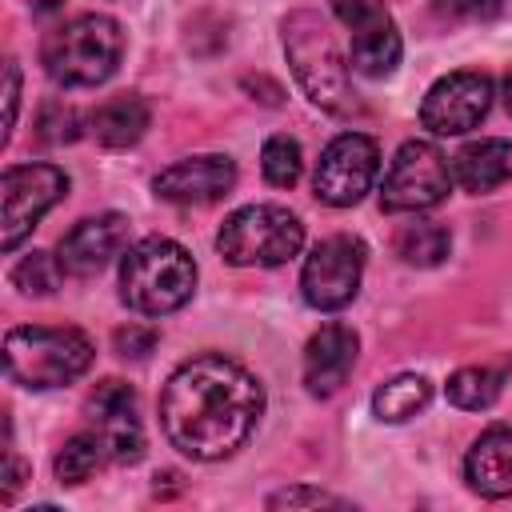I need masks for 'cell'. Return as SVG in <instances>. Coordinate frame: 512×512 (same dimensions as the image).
<instances>
[{
  "label": "cell",
  "instance_id": "cell-27",
  "mask_svg": "<svg viewBox=\"0 0 512 512\" xmlns=\"http://www.w3.org/2000/svg\"><path fill=\"white\" fill-rule=\"evenodd\" d=\"M504 0H432V8L448 20H492Z\"/></svg>",
  "mask_w": 512,
  "mask_h": 512
},
{
  "label": "cell",
  "instance_id": "cell-31",
  "mask_svg": "<svg viewBox=\"0 0 512 512\" xmlns=\"http://www.w3.org/2000/svg\"><path fill=\"white\" fill-rule=\"evenodd\" d=\"M56 8H60V0H32V12H40V16H48Z\"/></svg>",
  "mask_w": 512,
  "mask_h": 512
},
{
  "label": "cell",
  "instance_id": "cell-19",
  "mask_svg": "<svg viewBox=\"0 0 512 512\" xmlns=\"http://www.w3.org/2000/svg\"><path fill=\"white\" fill-rule=\"evenodd\" d=\"M152 124V108L144 96H112L92 112V136L104 148H132Z\"/></svg>",
  "mask_w": 512,
  "mask_h": 512
},
{
  "label": "cell",
  "instance_id": "cell-12",
  "mask_svg": "<svg viewBox=\"0 0 512 512\" xmlns=\"http://www.w3.org/2000/svg\"><path fill=\"white\" fill-rule=\"evenodd\" d=\"M488 108L492 80L484 72H448L428 88L420 104V124L432 136H464L488 116Z\"/></svg>",
  "mask_w": 512,
  "mask_h": 512
},
{
  "label": "cell",
  "instance_id": "cell-21",
  "mask_svg": "<svg viewBox=\"0 0 512 512\" xmlns=\"http://www.w3.org/2000/svg\"><path fill=\"white\" fill-rule=\"evenodd\" d=\"M452 248V236L444 224L436 220H412V224H400L396 232V256L412 268H436Z\"/></svg>",
  "mask_w": 512,
  "mask_h": 512
},
{
  "label": "cell",
  "instance_id": "cell-11",
  "mask_svg": "<svg viewBox=\"0 0 512 512\" xmlns=\"http://www.w3.org/2000/svg\"><path fill=\"white\" fill-rule=\"evenodd\" d=\"M376 168H380V148L372 136L364 132H344L336 136L324 152H320V164H316V176H312V188H316V200L332 204V208H352L364 200V192L372 188L376 180Z\"/></svg>",
  "mask_w": 512,
  "mask_h": 512
},
{
  "label": "cell",
  "instance_id": "cell-6",
  "mask_svg": "<svg viewBox=\"0 0 512 512\" xmlns=\"http://www.w3.org/2000/svg\"><path fill=\"white\" fill-rule=\"evenodd\" d=\"M216 248L236 268H276L304 248V224L280 204H248L220 224Z\"/></svg>",
  "mask_w": 512,
  "mask_h": 512
},
{
  "label": "cell",
  "instance_id": "cell-24",
  "mask_svg": "<svg viewBox=\"0 0 512 512\" xmlns=\"http://www.w3.org/2000/svg\"><path fill=\"white\" fill-rule=\"evenodd\" d=\"M260 168H264V180L272 188H292L300 180V172H304L300 144L292 136H268L264 152H260Z\"/></svg>",
  "mask_w": 512,
  "mask_h": 512
},
{
  "label": "cell",
  "instance_id": "cell-30",
  "mask_svg": "<svg viewBox=\"0 0 512 512\" xmlns=\"http://www.w3.org/2000/svg\"><path fill=\"white\" fill-rule=\"evenodd\" d=\"M4 100H8V128H4V140L12 136V124H16V104H20V72H16V64L8 60L4 64Z\"/></svg>",
  "mask_w": 512,
  "mask_h": 512
},
{
  "label": "cell",
  "instance_id": "cell-14",
  "mask_svg": "<svg viewBox=\"0 0 512 512\" xmlns=\"http://www.w3.org/2000/svg\"><path fill=\"white\" fill-rule=\"evenodd\" d=\"M232 184H236V164L220 152L176 160L152 180L156 196L168 204H216L232 192Z\"/></svg>",
  "mask_w": 512,
  "mask_h": 512
},
{
  "label": "cell",
  "instance_id": "cell-28",
  "mask_svg": "<svg viewBox=\"0 0 512 512\" xmlns=\"http://www.w3.org/2000/svg\"><path fill=\"white\" fill-rule=\"evenodd\" d=\"M112 344H116V352H120V356L144 360V356L156 348V328H144V324H128V328H116Z\"/></svg>",
  "mask_w": 512,
  "mask_h": 512
},
{
  "label": "cell",
  "instance_id": "cell-13",
  "mask_svg": "<svg viewBox=\"0 0 512 512\" xmlns=\"http://www.w3.org/2000/svg\"><path fill=\"white\" fill-rule=\"evenodd\" d=\"M84 412H88L92 432L104 440V452L116 464H136L144 456V424H140L136 392L124 380L96 384L88 404H84Z\"/></svg>",
  "mask_w": 512,
  "mask_h": 512
},
{
  "label": "cell",
  "instance_id": "cell-29",
  "mask_svg": "<svg viewBox=\"0 0 512 512\" xmlns=\"http://www.w3.org/2000/svg\"><path fill=\"white\" fill-rule=\"evenodd\" d=\"M320 504L340 508V500L328 496V492H320V488H284V492L268 496V508H320Z\"/></svg>",
  "mask_w": 512,
  "mask_h": 512
},
{
  "label": "cell",
  "instance_id": "cell-3",
  "mask_svg": "<svg viewBox=\"0 0 512 512\" xmlns=\"http://www.w3.org/2000/svg\"><path fill=\"white\" fill-rule=\"evenodd\" d=\"M96 360L92 340L80 328H44V324H24L4 336V368L8 380L32 392L60 388L80 380Z\"/></svg>",
  "mask_w": 512,
  "mask_h": 512
},
{
  "label": "cell",
  "instance_id": "cell-16",
  "mask_svg": "<svg viewBox=\"0 0 512 512\" xmlns=\"http://www.w3.org/2000/svg\"><path fill=\"white\" fill-rule=\"evenodd\" d=\"M360 352V336L348 324H324L320 332H312L308 348H304V384L312 396H332L340 392V384L348 380L352 364Z\"/></svg>",
  "mask_w": 512,
  "mask_h": 512
},
{
  "label": "cell",
  "instance_id": "cell-23",
  "mask_svg": "<svg viewBox=\"0 0 512 512\" xmlns=\"http://www.w3.org/2000/svg\"><path fill=\"white\" fill-rule=\"evenodd\" d=\"M108 452H104V440L96 436V432H80V436H72L60 452H56V480L60 484H84L96 468H100V460H104Z\"/></svg>",
  "mask_w": 512,
  "mask_h": 512
},
{
  "label": "cell",
  "instance_id": "cell-26",
  "mask_svg": "<svg viewBox=\"0 0 512 512\" xmlns=\"http://www.w3.org/2000/svg\"><path fill=\"white\" fill-rule=\"evenodd\" d=\"M36 128H40V132H36L40 140H48V144H68V140L80 136V116H76V108H68V104H48V108L40 112Z\"/></svg>",
  "mask_w": 512,
  "mask_h": 512
},
{
  "label": "cell",
  "instance_id": "cell-10",
  "mask_svg": "<svg viewBox=\"0 0 512 512\" xmlns=\"http://www.w3.org/2000/svg\"><path fill=\"white\" fill-rule=\"evenodd\" d=\"M336 20L352 32V52H348V64L352 72L368 76V80H384L396 72L400 64V32L384 8V0H328Z\"/></svg>",
  "mask_w": 512,
  "mask_h": 512
},
{
  "label": "cell",
  "instance_id": "cell-18",
  "mask_svg": "<svg viewBox=\"0 0 512 512\" xmlns=\"http://www.w3.org/2000/svg\"><path fill=\"white\" fill-rule=\"evenodd\" d=\"M452 180L464 192H492L504 180H512V140L488 136V140H472L452 156Z\"/></svg>",
  "mask_w": 512,
  "mask_h": 512
},
{
  "label": "cell",
  "instance_id": "cell-25",
  "mask_svg": "<svg viewBox=\"0 0 512 512\" xmlns=\"http://www.w3.org/2000/svg\"><path fill=\"white\" fill-rule=\"evenodd\" d=\"M60 276H64V264H60V256H48V252H28L12 268V284L24 296H52L60 288Z\"/></svg>",
  "mask_w": 512,
  "mask_h": 512
},
{
  "label": "cell",
  "instance_id": "cell-5",
  "mask_svg": "<svg viewBox=\"0 0 512 512\" xmlns=\"http://www.w3.org/2000/svg\"><path fill=\"white\" fill-rule=\"evenodd\" d=\"M284 52L288 64L304 88V96L328 112H348L352 104V80L348 60L340 56L328 24L316 12H292L284 20Z\"/></svg>",
  "mask_w": 512,
  "mask_h": 512
},
{
  "label": "cell",
  "instance_id": "cell-32",
  "mask_svg": "<svg viewBox=\"0 0 512 512\" xmlns=\"http://www.w3.org/2000/svg\"><path fill=\"white\" fill-rule=\"evenodd\" d=\"M504 100H508V112H512V76L504 80Z\"/></svg>",
  "mask_w": 512,
  "mask_h": 512
},
{
  "label": "cell",
  "instance_id": "cell-9",
  "mask_svg": "<svg viewBox=\"0 0 512 512\" xmlns=\"http://www.w3.org/2000/svg\"><path fill=\"white\" fill-rule=\"evenodd\" d=\"M364 276V244L356 236H328L312 248L300 272V292L320 312H340L356 300Z\"/></svg>",
  "mask_w": 512,
  "mask_h": 512
},
{
  "label": "cell",
  "instance_id": "cell-2",
  "mask_svg": "<svg viewBox=\"0 0 512 512\" xmlns=\"http://www.w3.org/2000/svg\"><path fill=\"white\" fill-rule=\"evenodd\" d=\"M196 292V260L168 236L132 244L120 260V300L140 316H168Z\"/></svg>",
  "mask_w": 512,
  "mask_h": 512
},
{
  "label": "cell",
  "instance_id": "cell-20",
  "mask_svg": "<svg viewBox=\"0 0 512 512\" xmlns=\"http://www.w3.org/2000/svg\"><path fill=\"white\" fill-rule=\"evenodd\" d=\"M428 400H432V384L416 372H404V376H396V380H388L372 392V412L384 424H400V420L416 416Z\"/></svg>",
  "mask_w": 512,
  "mask_h": 512
},
{
  "label": "cell",
  "instance_id": "cell-7",
  "mask_svg": "<svg viewBox=\"0 0 512 512\" xmlns=\"http://www.w3.org/2000/svg\"><path fill=\"white\" fill-rule=\"evenodd\" d=\"M452 164L444 160V152L428 140H408L396 148L384 184H380V208L384 212H428L436 204L448 200L452 192Z\"/></svg>",
  "mask_w": 512,
  "mask_h": 512
},
{
  "label": "cell",
  "instance_id": "cell-8",
  "mask_svg": "<svg viewBox=\"0 0 512 512\" xmlns=\"http://www.w3.org/2000/svg\"><path fill=\"white\" fill-rule=\"evenodd\" d=\"M68 192V176L56 164H16L0 180V248L12 252Z\"/></svg>",
  "mask_w": 512,
  "mask_h": 512
},
{
  "label": "cell",
  "instance_id": "cell-22",
  "mask_svg": "<svg viewBox=\"0 0 512 512\" xmlns=\"http://www.w3.org/2000/svg\"><path fill=\"white\" fill-rule=\"evenodd\" d=\"M500 384H504V376H500L496 368L468 364V368H460V372H452V376H448L444 392H448V400H452L456 408L480 412V408H492V404H496Z\"/></svg>",
  "mask_w": 512,
  "mask_h": 512
},
{
  "label": "cell",
  "instance_id": "cell-17",
  "mask_svg": "<svg viewBox=\"0 0 512 512\" xmlns=\"http://www.w3.org/2000/svg\"><path fill=\"white\" fill-rule=\"evenodd\" d=\"M464 476L472 492L488 500L512 496V428H488L464 456Z\"/></svg>",
  "mask_w": 512,
  "mask_h": 512
},
{
  "label": "cell",
  "instance_id": "cell-1",
  "mask_svg": "<svg viewBox=\"0 0 512 512\" xmlns=\"http://www.w3.org/2000/svg\"><path fill=\"white\" fill-rule=\"evenodd\" d=\"M264 412L260 380L228 356L184 360L160 392V424L172 448L192 460L232 456Z\"/></svg>",
  "mask_w": 512,
  "mask_h": 512
},
{
  "label": "cell",
  "instance_id": "cell-4",
  "mask_svg": "<svg viewBox=\"0 0 512 512\" xmlns=\"http://www.w3.org/2000/svg\"><path fill=\"white\" fill-rule=\"evenodd\" d=\"M120 52H124L120 24L104 12H84V16H72L68 24H60L44 36L40 60H44V72L56 84L92 88V84H104L116 72Z\"/></svg>",
  "mask_w": 512,
  "mask_h": 512
},
{
  "label": "cell",
  "instance_id": "cell-15",
  "mask_svg": "<svg viewBox=\"0 0 512 512\" xmlns=\"http://www.w3.org/2000/svg\"><path fill=\"white\" fill-rule=\"evenodd\" d=\"M128 236H132V224L128 216L120 212H104V216H88L80 220L64 240H60V264L64 272L72 276H92L100 272L112 256H120L128 248Z\"/></svg>",
  "mask_w": 512,
  "mask_h": 512
}]
</instances>
